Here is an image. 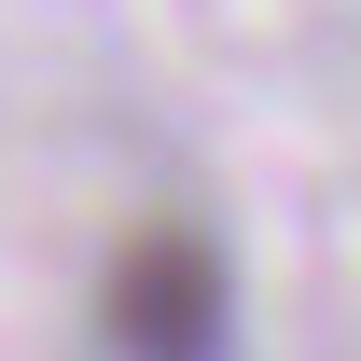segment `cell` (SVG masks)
<instances>
[{
  "instance_id": "obj_1",
  "label": "cell",
  "mask_w": 361,
  "mask_h": 361,
  "mask_svg": "<svg viewBox=\"0 0 361 361\" xmlns=\"http://www.w3.org/2000/svg\"><path fill=\"white\" fill-rule=\"evenodd\" d=\"M111 361H236V264L209 223H139L97 278Z\"/></svg>"
}]
</instances>
